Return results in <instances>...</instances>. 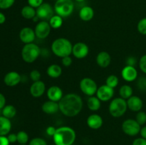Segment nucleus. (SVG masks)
<instances>
[{
  "label": "nucleus",
  "instance_id": "32",
  "mask_svg": "<svg viewBox=\"0 0 146 145\" xmlns=\"http://www.w3.org/2000/svg\"><path fill=\"white\" fill-rule=\"evenodd\" d=\"M135 120L138 122L141 126H143L146 123V112L143 111H139L137 112L135 116Z\"/></svg>",
  "mask_w": 146,
  "mask_h": 145
},
{
  "label": "nucleus",
  "instance_id": "2",
  "mask_svg": "<svg viewBox=\"0 0 146 145\" xmlns=\"http://www.w3.org/2000/svg\"><path fill=\"white\" fill-rule=\"evenodd\" d=\"M76 138V134L73 128L63 126L56 128L55 134L53 136L54 144L73 145Z\"/></svg>",
  "mask_w": 146,
  "mask_h": 145
},
{
  "label": "nucleus",
  "instance_id": "15",
  "mask_svg": "<svg viewBox=\"0 0 146 145\" xmlns=\"http://www.w3.org/2000/svg\"><path fill=\"white\" fill-rule=\"evenodd\" d=\"M30 94L32 97L38 98L44 95L46 92V85L42 80L33 82L30 87Z\"/></svg>",
  "mask_w": 146,
  "mask_h": 145
},
{
  "label": "nucleus",
  "instance_id": "29",
  "mask_svg": "<svg viewBox=\"0 0 146 145\" xmlns=\"http://www.w3.org/2000/svg\"><path fill=\"white\" fill-rule=\"evenodd\" d=\"M50 26H51V28H54V29H57V28H59L60 27L62 26L63 24V18L60 16L57 15H54L48 21Z\"/></svg>",
  "mask_w": 146,
  "mask_h": 145
},
{
  "label": "nucleus",
  "instance_id": "4",
  "mask_svg": "<svg viewBox=\"0 0 146 145\" xmlns=\"http://www.w3.org/2000/svg\"><path fill=\"white\" fill-rule=\"evenodd\" d=\"M41 50L38 45L31 43L25 44L21 49V58L24 62L32 63L41 55Z\"/></svg>",
  "mask_w": 146,
  "mask_h": 145
},
{
  "label": "nucleus",
  "instance_id": "34",
  "mask_svg": "<svg viewBox=\"0 0 146 145\" xmlns=\"http://www.w3.org/2000/svg\"><path fill=\"white\" fill-rule=\"evenodd\" d=\"M29 145H48L46 141L41 137H34L29 142Z\"/></svg>",
  "mask_w": 146,
  "mask_h": 145
},
{
  "label": "nucleus",
  "instance_id": "47",
  "mask_svg": "<svg viewBox=\"0 0 146 145\" xmlns=\"http://www.w3.org/2000/svg\"><path fill=\"white\" fill-rule=\"evenodd\" d=\"M140 134H141V137L146 139V126H143V127H141V131H140Z\"/></svg>",
  "mask_w": 146,
  "mask_h": 145
},
{
  "label": "nucleus",
  "instance_id": "10",
  "mask_svg": "<svg viewBox=\"0 0 146 145\" xmlns=\"http://www.w3.org/2000/svg\"><path fill=\"white\" fill-rule=\"evenodd\" d=\"M51 27L47 21H41L36 25L34 31L36 36L40 39H44L47 38L51 33Z\"/></svg>",
  "mask_w": 146,
  "mask_h": 145
},
{
  "label": "nucleus",
  "instance_id": "5",
  "mask_svg": "<svg viewBox=\"0 0 146 145\" xmlns=\"http://www.w3.org/2000/svg\"><path fill=\"white\" fill-rule=\"evenodd\" d=\"M128 109L126 100L122 98H115L111 100L108 107L110 115L115 118L121 117L126 112Z\"/></svg>",
  "mask_w": 146,
  "mask_h": 145
},
{
  "label": "nucleus",
  "instance_id": "31",
  "mask_svg": "<svg viewBox=\"0 0 146 145\" xmlns=\"http://www.w3.org/2000/svg\"><path fill=\"white\" fill-rule=\"evenodd\" d=\"M118 83H119V79L115 75H109L107 77L106 80V85L109 86L110 88H113V89L118 86Z\"/></svg>",
  "mask_w": 146,
  "mask_h": 145
},
{
  "label": "nucleus",
  "instance_id": "9",
  "mask_svg": "<svg viewBox=\"0 0 146 145\" xmlns=\"http://www.w3.org/2000/svg\"><path fill=\"white\" fill-rule=\"evenodd\" d=\"M36 16L41 21H49L50 18L54 15V9L48 3H43L40 7L36 9Z\"/></svg>",
  "mask_w": 146,
  "mask_h": 145
},
{
  "label": "nucleus",
  "instance_id": "1",
  "mask_svg": "<svg viewBox=\"0 0 146 145\" xmlns=\"http://www.w3.org/2000/svg\"><path fill=\"white\" fill-rule=\"evenodd\" d=\"M59 111L65 116L73 117L81 112L83 108V100L76 93H68L63 96L58 102Z\"/></svg>",
  "mask_w": 146,
  "mask_h": 145
},
{
  "label": "nucleus",
  "instance_id": "3",
  "mask_svg": "<svg viewBox=\"0 0 146 145\" xmlns=\"http://www.w3.org/2000/svg\"><path fill=\"white\" fill-rule=\"evenodd\" d=\"M51 49L54 55L62 58L72 54L73 45L67 38H58L53 41Z\"/></svg>",
  "mask_w": 146,
  "mask_h": 145
},
{
  "label": "nucleus",
  "instance_id": "18",
  "mask_svg": "<svg viewBox=\"0 0 146 145\" xmlns=\"http://www.w3.org/2000/svg\"><path fill=\"white\" fill-rule=\"evenodd\" d=\"M47 98L49 100L58 102L64 96L62 89L56 85H53L46 90Z\"/></svg>",
  "mask_w": 146,
  "mask_h": 145
},
{
  "label": "nucleus",
  "instance_id": "23",
  "mask_svg": "<svg viewBox=\"0 0 146 145\" xmlns=\"http://www.w3.org/2000/svg\"><path fill=\"white\" fill-rule=\"evenodd\" d=\"M78 16L82 21H89L94 18V11L92 7L89 6H85L80 9Z\"/></svg>",
  "mask_w": 146,
  "mask_h": 145
},
{
  "label": "nucleus",
  "instance_id": "12",
  "mask_svg": "<svg viewBox=\"0 0 146 145\" xmlns=\"http://www.w3.org/2000/svg\"><path fill=\"white\" fill-rule=\"evenodd\" d=\"M89 48L88 45L84 42L76 43L73 45L72 54L75 58L78 59H83L88 55Z\"/></svg>",
  "mask_w": 146,
  "mask_h": 145
},
{
  "label": "nucleus",
  "instance_id": "21",
  "mask_svg": "<svg viewBox=\"0 0 146 145\" xmlns=\"http://www.w3.org/2000/svg\"><path fill=\"white\" fill-rule=\"evenodd\" d=\"M96 63L98 64V66L103 68H106L111 64V55L106 51H101L96 55Z\"/></svg>",
  "mask_w": 146,
  "mask_h": 145
},
{
  "label": "nucleus",
  "instance_id": "11",
  "mask_svg": "<svg viewBox=\"0 0 146 145\" xmlns=\"http://www.w3.org/2000/svg\"><path fill=\"white\" fill-rule=\"evenodd\" d=\"M96 95L101 102H108L113 98L114 89L105 84L98 88Z\"/></svg>",
  "mask_w": 146,
  "mask_h": 145
},
{
  "label": "nucleus",
  "instance_id": "51",
  "mask_svg": "<svg viewBox=\"0 0 146 145\" xmlns=\"http://www.w3.org/2000/svg\"><path fill=\"white\" fill-rule=\"evenodd\" d=\"M51 145H56V144H51Z\"/></svg>",
  "mask_w": 146,
  "mask_h": 145
},
{
  "label": "nucleus",
  "instance_id": "13",
  "mask_svg": "<svg viewBox=\"0 0 146 145\" xmlns=\"http://www.w3.org/2000/svg\"><path fill=\"white\" fill-rule=\"evenodd\" d=\"M36 37L35 31L31 27H24L19 32V39L25 44L34 42Z\"/></svg>",
  "mask_w": 146,
  "mask_h": 145
},
{
  "label": "nucleus",
  "instance_id": "49",
  "mask_svg": "<svg viewBox=\"0 0 146 145\" xmlns=\"http://www.w3.org/2000/svg\"><path fill=\"white\" fill-rule=\"evenodd\" d=\"M76 1H78V2H83V1H84L85 0H75Z\"/></svg>",
  "mask_w": 146,
  "mask_h": 145
},
{
  "label": "nucleus",
  "instance_id": "17",
  "mask_svg": "<svg viewBox=\"0 0 146 145\" xmlns=\"http://www.w3.org/2000/svg\"><path fill=\"white\" fill-rule=\"evenodd\" d=\"M128 109L132 112H138L141 111L143 106V102L140 97L136 95H132L130 98L126 100Z\"/></svg>",
  "mask_w": 146,
  "mask_h": 145
},
{
  "label": "nucleus",
  "instance_id": "26",
  "mask_svg": "<svg viewBox=\"0 0 146 145\" xmlns=\"http://www.w3.org/2000/svg\"><path fill=\"white\" fill-rule=\"evenodd\" d=\"M21 14L23 18L26 19H33L36 16V11L34 7L27 5L21 9Z\"/></svg>",
  "mask_w": 146,
  "mask_h": 145
},
{
  "label": "nucleus",
  "instance_id": "46",
  "mask_svg": "<svg viewBox=\"0 0 146 145\" xmlns=\"http://www.w3.org/2000/svg\"><path fill=\"white\" fill-rule=\"evenodd\" d=\"M10 143L7 136H0V145H9Z\"/></svg>",
  "mask_w": 146,
  "mask_h": 145
},
{
  "label": "nucleus",
  "instance_id": "6",
  "mask_svg": "<svg viewBox=\"0 0 146 145\" xmlns=\"http://www.w3.org/2000/svg\"><path fill=\"white\" fill-rule=\"evenodd\" d=\"M54 9L57 15L66 18L74 12V3L73 0H56Z\"/></svg>",
  "mask_w": 146,
  "mask_h": 145
},
{
  "label": "nucleus",
  "instance_id": "8",
  "mask_svg": "<svg viewBox=\"0 0 146 145\" xmlns=\"http://www.w3.org/2000/svg\"><path fill=\"white\" fill-rule=\"evenodd\" d=\"M122 130L126 135L135 136L140 134L141 126L134 119H127L122 123Z\"/></svg>",
  "mask_w": 146,
  "mask_h": 145
},
{
  "label": "nucleus",
  "instance_id": "7",
  "mask_svg": "<svg viewBox=\"0 0 146 145\" xmlns=\"http://www.w3.org/2000/svg\"><path fill=\"white\" fill-rule=\"evenodd\" d=\"M79 88L81 92L88 97L95 95L98 88L96 82L91 78H84L81 79Z\"/></svg>",
  "mask_w": 146,
  "mask_h": 145
},
{
  "label": "nucleus",
  "instance_id": "16",
  "mask_svg": "<svg viewBox=\"0 0 146 145\" xmlns=\"http://www.w3.org/2000/svg\"><path fill=\"white\" fill-rule=\"evenodd\" d=\"M21 81V76L17 71H10L5 75L4 82L9 87H14L19 85Z\"/></svg>",
  "mask_w": 146,
  "mask_h": 145
},
{
  "label": "nucleus",
  "instance_id": "14",
  "mask_svg": "<svg viewBox=\"0 0 146 145\" xmlns=\"http://www.w3.org/2000/svg\"><path fill=\"white\" fill-rule=\"evenodd\" d=\"M121 77L126 82H133L138 78V71L135 67L125 65L121 71Z\"/></svg>",
  "mask_w": 146,
  "mask_h": 145
},
{
  "label": "nucleus",
  "instance_id": "28",
  "mask_svg": "<svg viewBox=\"0 0 146 145\" xmlns=\"http://www.w3.org/2000/svg\"><path fill=\"white\" fill-rule=\"evenodd\" d=\"M133 93V90L131 85H123L119 89V95L121 98L124 100H128L131 98Z\"/></svg>",
  "mask_w": 146,
  "mask_h": 145
},
{
  "label": "nucleus",
  "instance_id": "27",
  "mask_svg": "<svg viewBox=\"0 0 146 145\" xmlns=\"http://www.w3.org/2000/svg\"><path fill=\"white\" fill-rule=\"evenodd\" d=\"M1 110H2V112H1L2 116L5 117L9 119L14 118L17 115V109L12 105H5V107Z\"/></svg>",
  "mask_w": 146,
  "mask_h": 145
},
{
  "label": "nucleus",
  "instance_id": "45",
  "mask_svg": "<svg viewBox=\"0 0 146 145\" xmlns=\"http://www.w3.org/2000/svg\"><path fill=\"white\" fill-rule=\"evenodd\" d=\"M6 105V98L2 93L0 92V109H2Z\"/></svg>",
  "mask_w": 146,
  "mask_h": 145
},
{
  "label": "nucleus",
  "instance_id": "44",
  "mask_svg": "<svg viewBox=\"0 0 146 145\" xmlns=\"http://www.w3.org/2000/svg\"><path fill=\"white\" fill-rule=\"evenodd\" d=\"M7 136V138H8V140H9V142L10 144H14V143H15V142H17V134L9 133Z\"/></svg>",
  "mask_w": 146,
  "mask_h": 145
},
{
  "label": "nucleus",
  "instance_id": "36",
  "mask_svg": "<svg viewBox=\"0 0 146 145\" xmlns=\"http://www.w3.org/2000/svg\"><path fill=\"white\" fill-rule=\"evenodd\" d=\"M41 72H40V71H38V70L34 69L32 70V71L30 72L29 77L33 82H36V81L41 80H40L41 79Z\"/></svg>",
  "mask_w": 146,
  "mask_h": 145
},
{
  "label": "nucleus",
  "instance_id": "43",
  "mask_svg": "<svg viewBox=\"0 0 146 145\" xmlns=\"http://www.w3.org/2000/svg\"><path fill=\"white\" fill-rule=\"evenodd\" d=\"M56 131V128L54 126H49L46 128V133L47 134V135L50 136H54V135L55 134Z\"/></svg>",
  "mask_w": 146,
  "mask_h": 145
},
{
  "label": "nucleus",
  "instance_id": "38",
  "mask_svg": "<svg viewBox=\"0 0 146 145\" xmlns=\"http://www.w3.org/2000/svg\"><path fill=\"white\" fill-rule=\"evenodd\" d=\"M139 68L143 72L146 74V54L142 55L139 60Z\"/></svg>",
  "mask_w": 146,
  "mask_h": 145
},
{
  "label": "nucleus",
  "instance_id": "41",
  "mask_svg": "<svg viewBox=\"0 0 146 145\" xmlns=\"http://www.w3.org/2000/svg\"><path fill=\"white\" fill-rule=\"evenodd\" d=\"M125 63H126V65L135 67L137 64V59L134 56H129L127 58Z\"/></svg>",
  "mask_w": 146,
  "mask_h": 145
},
{
  "label": "nucleus",
  "instance_id": "25",
  "mask_svg": "<svg viewBox=\"0 0 146 145\" xmlns=\"http://www.w3.org/2000/svg\"><path fill=\"white\" fill-rule=\"evenodd\" d=\"M101 101L97 98L96 96L88 97L87 100V107L88 109L93 112L98 111L101 108Z\"/></svg>",
  "mask_w": 146,
  "mask_h": 145
},
{
  "label": "nucleus",
  "instance_id": "22",
  "mask_svg": "<svg viewBox=\"0 0 146 145\" xmlns=\"http://www.w3.org/2000/svg\"><path fill=\"white\" fill-rule=\"evenodd\" d=\"M11 129V120L4 116H0V136H7Z\"/></svg>",
  "mask_w": 146,
  "mask_h": 145
},
{
  "label": "nucleus",
  "instance_id": "19",
  "mask_svg": "<svg viewBox=\"0 0 146 145\" xmlns=\"http://www.w3.org/2000/svg\"><path fill=\"white\" fill-rule=\"evenodd\" d=\"M86 124L92 129H98L103 126L104 120L101 115L98 114H91L86 119Z\"/></svg>",
  "mask_w": 146,
  "mask_h": 145
},
{
  "label": "nucleus",
  "instance_id": "37",
  "mask_svg": "<svg viewBox=\"0 0 146 145\" xmlns=\"http://www.w3.org/2000/svg\"><path fill=\"white\" fill-rule=\"evenodd\" d=\"M137 86L141 90H146V78L145 77H141L137 80Z\"/></svg>",
  "mask_w": 146,
  "mask_h": 145
},
{
  "label": "nucleus",
  "instance_id": "35",
  "mask_svg": "<svg viewBox=\"0 0 146 145\" xmlns=\"http://www.w3.org/2000/svg\"><path fill=\"white\" fill-rule=\"evenodd\" d=\"M15 0H0V9H7L14 5Z\"/></svg>",
  "mask_w": 146,
  "mask_h": 145
},
{
  "label": "nucleus",
  "instance_id": "50",
  "mask_svg": "<svg viewBox=\"0 0 146 145\" xmlns=\"http://www.w3.org/2000/svg\"><path fill=\"white\" fill-rule=\"evenodd\" d=\"M19 145H27V144H19Z\"/></svg>",
  "mask_w": 146,
  "mask_h": 145
},
{
  "label": "nucleus",
  "instance_id": "20",
  "mask_svg": "<svg viewBox=\"0 0 146 145\" xmlns=\"http://www.w3.org/2000/svg\"><path fill=\"white\" fill-rule=\"evenodd\" d=\"M41 110L43 112L47 115H54L59 111V105L58 102H54L48 100V101H46L44 102L41 106Z\"/></svg>",
  "mask_w": 146,
  "mask_h": 145
},
{
  "label": "nucleus",
  "instance_id": "39",
  "mask_svg": "<svg viewBox=\"0 0 146 145\" xmlns=\"http://www.w3.org/2000/svg\"><path fill=\"white\" fill-rule=\"evenodd\" d=\"M29 5L37 9L44 3V0H27Z\"/></svg>",
  "mask_w": 146,
  "mask_h": 145
},
{
  "label": "nucleus",
  "instance_id": "42",
  "mask_svg": "<svg viewBox=\"0 0 146 145\" xmlns=\"http://www.w3.org/2000/svg\"><path fill=\"white\" fill-rule=\"evenodd\" d=\"M132 145H146V139L143 137L136 138L133 140Z\"/></svg>",
  "mask_w": 146,
  "mask_h": 145
},
{
  "label": "nucleus",
  "instance_id": "24",
  "mask_svg": "<svg viewBox=\"0 0 146 145\" xmlns=\"http://www.w3.org/2000/svg\"><path fill=\"white\" fill-rule=\"evenodd\" d=\"M46 73L48 77L56 79V78H59L61 75V74H62V68L59 65L51 64L47 68Z\"/></svg>",
  "mask_w": 146,
  "mask_h": 145
},
{
  "label": "nucleus",
  "instance_id": "30",
  "mask_svg": "<svg viewBox=\"0 0 146 145\" xmlns=\"http://www.w3.org/2000/svg\"><path fill=\"white\" fill-rule=\"evenodd\" d=\"M17 142L19 144H27L29 140V134L25 131H19L17 132Z\"/></svg>",
  "mask_w": 146,
  "mask_h": 145
},
{
  "label": "nucleus",
  "instance_id": "48",
  "mask_svg": "<svg viewBox=\"0 0 146 145\" xmlns=\"http://www.w3.org/2000/svg\"><path fill=\"white\" fill-rule=\"evenodd\" d=\"M6 21V16L3 13L0 12V24H3Z\"/></svg>",
  "mask_w": 146,
  "mask_h": 145
},
{
  "label": "nucleus",
  "instance_id": "40",
  "mask_svg": "<svg viewBox=\"0 0 146 145\" xmlns=\"http://www.w3.org/2000/svg\"><path fill=\"white\" fill-rule=\"evenodd\" d=\"M72 58H71L70 55L64 57V58H62V60H61V63H62V65L64 67H69L72 64Z\"/></svg>",
  "mask_w": 146,
  "mask_h": 145
},
{
  "label": "nucleus",
  "instance_id": "33",
  "mask_svg": "<svg viewBox=\"0 0 146 145\" xmlns=\"http://www.w3.org/2000/svg\"><path fill=\"white\" fill-rule=\"evenodd\" d=\"M137 29L141 34L146 35V17L141 18L138 21V25H137Z\"/></svg>",
  "mask_w": 146,
  "mask_h": 145
}]
</instances>
